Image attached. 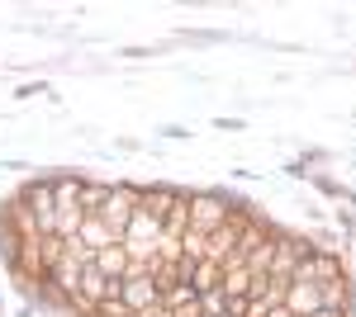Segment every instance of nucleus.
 Returning a JSON list of instances; mask_svg holds the SVG:
<instances>
[{
	"mask_svg": "<svg viewBox=\"0 0 356 317\" xmlns=\"http://www.w3.org/2000/svg\"><path fill=\"white\" fill-rule=\"evenodd\" d=\"M134 209H138V189H105V204L90 213V218H105V228H110L114 237H124Z\"/></svg>",
	"mask_w": 356,
	"mask_h": 317,
	"instance_id": "obj_1",
	"label": "nucleus"
},
{
	"mask_svg": "<svg viewBox=\"0 0 356 317\" xmlns=\"http://www.w3.org/2000/svg\"><path fill=\"white\" fill-rule=\"evenodd\" d=\"M223 223H228V209H223L219 199H209V194H200V199H191V232H200V237H209V232H219Z\"/></svg>",
	"mask_w": 356,
	"mask_h": 317,
	"instance_id": "obj_2",
	"label": "nucleus"
}]
</instances>
